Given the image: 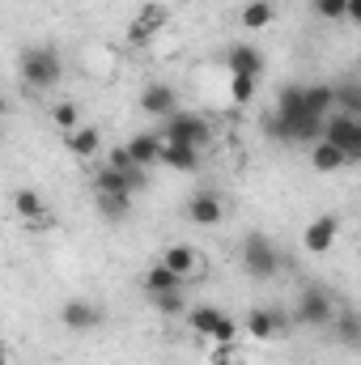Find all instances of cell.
Here are the masks:
<instances>
[{
    "instance_id": "obj_13",
    "label": "cell",
    "mask_w": 361,
    "mask_h": 365,
    "mask_svg": "<svg viewBox=\"0 0 361 365\" xmlns=\"http://www.w3.org/2000/svg\"><path fill=\"white\" fill-rule=\"evenodd\" d=\"M13 208H17V217L21 221H30V225H43L51 212H47V200L34 191V187H17L13 191Z\"/></svg>"
},
{
    "instance_id": "obj_2",
    "label": "cell",
    "mask_w": 361,
    "mask_h": 365,
    "mask_svg": "<svg viewBox=\"0 0 361 365\" xmlns=\"http://www.w3.org/2000/svg\"><path fill=\"white\" fill-rule=\"evenodd\" d=\"M336 302L323 284H302L298 289V302H293V323L298 327H315V331H327L332 319H336Z\"/></svg>"
},
{
    "instance_id": "obj_33",
    "label": "cell",
    "mask_w": 361,
    "mask_h": 365,
    "mask_svg": "<svg viewBox=\"0 0 361 365\" xmlns=\"http://www.w3.org/2000/svg\"><path fill=\"white\" fill-rule=\"evenodd\" d=\"M349 21L361 30V0H349Z\"/></svg>"
},
{
    "instance_id": "obj_3",
    "label": "cell",
    "mask_w": 361,
    "mask_h": 365,
    "mask_svg": "<svg viewBox=\"0 0 361 365\" xmlns=\"http://www.w3.org/2000/svg\"><path fill=\"white\" fill-rule=\"evenodd\" d=\"M243 268H247V276H255V280H272V276L285 268L280 247L272 242L268 234H247L243 238Z\"/></svg>"
},
{
    "instance_id": "obj_17",
    "label": "cell",
    "mask_w": 361,
    "mask_h": 365,
    "mask_svg": "<svg viewBox=\"0 0 361 365\" xmlns=\"http://www.w3.org/2000/svg\"><path fill=\"white\" fill-rule=\"evenodd\" d=\"M162 149H166V136H162V132H141V136H132V140H128V153H132L141 166L162 162Z\"/></svg>"
},
{
    "instance_id": "obj_29",
    "label": "cell",
    "mask_w": 361,
    "mask_h": 365,
    "mask_svg": "<svg viewBox=\"0 0 361 365\" xmlns=\"http://www.w3.org/2000/svg\"><path fill=\"white\" fill-rule=\"evenodd\" d=\"M310 9H315L323 21H345V17H349V0H310Z\"/></svg>"
},
{
    "instance_id": "obj_18",
    "label": "cell",
    "mask_w": 361,
    "mask_h": 365,
    "mask_svg": "<svg viewBox=\"0 0 361 365\" xmlns=\"http://www.w3.org/2000/svg\"><path fill=\"white\" fill-rule=\"evenodd\" d=\"M310 166H315L319 175H336V170H345V166H349V158H345V149H340V145L319 140V145H310Z\"/></svg>"
},
{
    "instance_id": "obj_6",
    "label": "cell",
    "mask_w": 361,
    "mask_h": 365,
    "mask_svg": "<svg viewBox=\"0 0 361 365\" xmlns=\"http://www.w3.org/2000/svg\"><path fill=\"white\" fill-rule=\"evenodd\" d=\"M136 106H141V115H149V119H171L175 110H183L179 93H175L171 81H149V86L141 90V98H136Z\"/></svg>"
},
{
    "instance_id": "obj_10",
    "label": "cell",
    "mask_w": 361,
    "mask_h": 365,
    "mask_svg": "<svg viewBox=\"0 0 361 365\" xmlns=\"http://www.w3.org/2000/svg\"><path fill=\"white\" fill-rule=\"evenodd\" d=\"M289 323H293V314L272 310V306H255V310H247V319H243V327H247L255 340H276Z\"/></svg>"
},
{
    "instance_id": "obj_19",
    "label": "cell",
    "mask_w": 361,
    "mask_h": 365,
    "mask_svg": "<svg viewBox=\"0 0 361 365\" xmlns=\"http://www.w3.org/2000/svg\"><path fill=\"white\" fill-rule=\"evenodd\" d=\"M272 110H276V115H285L289 123H293V119H306V115H310V110H306V86H298V81H293V86H280Z\"/></svg>"
},
{
    "instance_id": "obj_34",
    "label": "cell",
    "mask_w": 361,
    "mask_h": 365,
    "mask_svg": "<svg viewBox=\"0 0 361 365\" xmlns=\"http://www.w3.org/2000/svg\"><path fill=\"white\" fill-rule=\"evenodd\" d=\"M230 365H243V361H230Z\"/></svg>"
},
{
    "instance_id": "obj_16",
    "label": "cell",
    "mask_w": 361,
    "mask_h": 365,
    "mask_svg": "<svg viewBox=\"0 0 361 365\" xmlns=\"http://www.w3.org/2000/svg\"><path fill=\"white\" fill-rule=\"evenodd\" d=\"M162 264L191 280V276L200 272V251H195L191 242H175V247H166V251H162Z\"/></svg>"
},
{
    "instance_id": "obj_11",
    "label": "cell",
    "mask_w": 361,
    "mask_h": 365,
    "mask_svg": "<svg viewBox=\"0 0 361 365\" xmlns=\"http://www.w3.org/2000/svg\"><path fill=\"white\" fill-rule=\"evenodd\" d=\"M225 68L230 77H264V51L251 43H234L225 47Z\"/></svg>"
},
{
    "instance_id": "obj_14",
    "label": "cell",
    "mask_w": 361,
    "mask_h": 365,
    "mask_svg": "<svg viewBox=\"0 0 361 365\" xmlns=\"http://www.w3.org/2000/svg\"><path fill=\"white\" fill-rule=\"evenodd\" d=\"M327 336L340 344V349H361V314L357 310H340L327 327Z\"/></svg>"
},
{
    "instance_id": "obj_8",
    "label": "cell",
    "mask_w": 361,
    "mask_h": 365,
    "mask_svg": "<svg viewBox=\"0 0 361 365\" xmlns=\"http://www.w3.org/2000/svg\"><path fill=\"white\" fill-rule=\"evenodd\" d=\"M187 221H191V225H204V230L221 225V221H225V200H221L217 191H208V187L191 191V200H187Z\"/></svg>"
},
{
    "instance_id": "obj_22",
    "label": "cell",
    "mask_w": 361,
    "mask_h": 365,
    "mask_svg": "<svg viewBox=\"0 0 361 365\" xmlns=\"http://www.w3.org/2000/svg\"><path fill=\"white\" fill-rule=\"evenodd\" d=\"M306 110H310V115H319V119L336 115V86L310 81V86H306Z\"/></svg>"
},
{
    "instance_id": "obj_7",
    "label": "cell",
    "mask_w": 361,
    "mask_h": 365,
    "mask_svg": "<svg viewBox=\"0 0 361 365\" xmlns=\"http://www.w3.org/2000/svg\"><path fill=\"white\" fill-rule=\"evenodd\" d=\"M60 323L68 327V331H93V327H102L106 323V310L90 302V297H68L64 306H60Z\"/></svg>"
},
{
    "instance_id": "obj_21",
    "label": "cell",
    "mask_w": 361,
    "mask_h": 365,
    "mask_svg": "<svg viewBox=\"0 0 361 365\" xmlns=\"http://www.w3.org/2000/svg\"><path fill=\"white\" fill-rule=\"evenodd\" d=\"M221 319H225L221 306H191V310H187V327H191L195 336H204V340H213V331H217Z\"/></svg>"
},
{
    "instance_id": "obj_12",
    "label": "cell",
    "mask_w": 361,
    "mask_h": 365,
    "mask_svg": "<svg viewBox=\"0 0 361 365\" xmlns=\"http://www.w3.org/2000/svg\"><path fill=\"white\" fill-rule=\"evenodd\" d=\"M183 284H187V276H179L175 268H166L162 259L141 276V289H145L149 297H158V293H183Z\"/></svg>"
},
{
    "instance_id": "obj_4",
    "label": "cell",
    "mask_w": 361,
    "mask_h": 365,
    "mask_svg": "<svg viewBox=\"0 0 361 365\" xmlns=\"http://www.w3.org/2000/svg\"><path fill=\"white\" fill-rule=\"evenodd\" d=\"M162 136H166L171 145H195V149H204V145L213 140V128H208V119L195 115V110H175L171 119H162Z\"/></svg>"
},
{
    "instance_id": "obj_5",
    "label": "cell",
    "mask_w": 361,
    "mask_h": 365,
    "mask_svg": "<svg viewBox=\"0 0 361 365\" xmlns=\"http://www.w3.org/2000/svg\"><path fill=\"white\" fill-rule=\"evenodd\" d=\"M323 140L340 145V149H345V158H349V166L361 162V119L345 115V110L327 115V123H323Z\"/></svg>"
},
{
    "instance_id": "obj_35",
    "label": "cell",
    "mask_w": 361,
    "mask_h": 365,
    "mask_svg": "<svg viewBox=\"0 0 361 365\" xmlns=\"http://www.w3.org/2000/svg\"><path fill=\"white\" fill-rule=\"evenodd\" d=\"M272 4H276V0H272Z\"/></svg>"
},
{
    "instance_id": "obj_30",
    "label": "cell",
    "mask_w": 361,
    "mask_h": 365,
    "mask_svg": "<svg viewBox=\"0 0 361 365\" xmlns=\"http://www.w3.org/2000/svg\"><path fill=\"white\" fill-rule=\"evenodd\" d=\"M162 314H187V302H183V293H158V297H149Z\"/></svg>"
},
{
    "instance_id": "obj_9",
    "label": "cell",
    "mask_w": 361,
    "mask_h": 365,
    "mask_svg": "<svg viewBox=\"0 0 361 365\" xmlns=\"http://www.w3.org/2000/svg\"><path fill=\"white\" fill-rule=\"evenodd\" d=\"M336 238H340V217H336V212H319V217L306 225L302 247H306L310 255H327V251L336 247Z\"/></svg>"
},
{
    "instance_id": "obj_26",
    "label": "cell",
    "mask_w": 361,
    "mask_h": 365,
    "mask_svg": "<svg viewBox=\"0 0 361 365\" xmlns=\"http://www.w3.org/2000/svg\"><path fill=\"white\" fill-rule=\"evenodd\" d=\"M93 191H115V195H136L132 191V182L123 170H115V166H98V175H93Z\"/></svg>"
},
{
    "instance_id": "obj_1",
    "label": "cell",
    "mask_w": 361,
    "mask_h": 365,
    "mask_svg": "<svg viewBox=\"0 0 361 365\" xmlns=\"http://www.w3.org/2000/svg\"><path fill=\"white\" fill-rule=\"evenodd\" d=\"M17 68H21V81L30 90H56L64 81V60L56 47H26Z\"/></svg>"
},
{
    "instance_id": "obj_27",
    "label": "cell",
    "mask_w": 361,
    "mask_h": 365,
    "mask_svg": "<svg viewBox=\"0 0 361 365\" xmlns=\"http://www.w3.org/2000/svg\"><path fill=\"white\" fill-rule=\"evenodd\" d=\"M51 123H56L60 132L81 128V106H77V102H56V106H51Z\"/></svg>"
},
{
    "instance_id": "obj_20",
    "label": "cell",
    "mask_w": 361,
    "mask_h": 365,
    "mask_svg": "<svg viewBox=\"0 0 361 365\" xmlns=\"http://www.w3.org/2000/svg\"><path fill=\"white\" fill-rule=\"evenodd\" d=\"M162 166H166V170H179V175H195V170H200V149H195V145H171V140H166Z\"/></svg>"
},
{
    "instance_id": "obj_32",
    "label": "cell",
    "mask_w": 361,
    "mask_h": 365,
    "mask_svg": "<svg viewBox=\"0 0 361 365\" xmlns=\"http://www.w3.org/2000/svg\"><path fill=\"white\" fill-rule=\"evenodd\" d=\"M234 353H238V344H234V340H230V344H217V349H213V365H230V361H238Z\"/></svg>"
},
{
    "instance_id": "obj_25",
    "label": "cell",
    "mask_w": 361,
    "mask_h": 365,
    "mask_svg": "<svg viewBox=\"0 0 361 365\" xmlns=\"http://www.w3.org/2000/svg\"><path fill=\"white\" fill-rule=\"evenodd\" d=\"M336 110L361 119V77H345V81L336 86Z\"/></svg>"
},
{
    "instance_id": "obj_23",
    "label": "cell",
    "mask_w": 361,
    "mask_h": 365,
    "mask_svg": "<svg viewBox=\"0 0 361 365\" xmlns=\"http://www.w3.org/2000/svg\"><path fill=\"white\" fill-rule=\"evenodd\" d=\"M272 17H276V4H272V0H247V4L238 9V21H243L247 30H268Z\"/></svg>"
},
{
    "instance_id": "obj_31",
    "label": "cell",
    "mask_w": 361,
    "mask_h": 365,
    "mask_svg": "<svg viewBox=\"0 0 361 365\" xmlns=\"http://www.w3.org/2000/svg\"><path fill=\"white\" fill-rule=\"evenodd\" d=\"M230 340H238V319L234 314H225L217 323V331H213V344H230Z\"/></svg>"
},
{
    "instance_id": "obj_28",
    "label": "cell",
    "mask_w": 361,
    "mask_h": 365,
    "mask_svg": "<svg viewBox=\"0 0 361 365\" xmlns=\"http://www.w3.org/2000/svg\"><path fill=\"white\" fill-rule=\"evenodd\" d=\"M260 90V77H230V98H234V106H247L251 98Z\"/></svg>"
},
{
    "instance_id": "obj_24",
    "label": "cell",
    "mask_w": 361,
    "mask_h": 365,
    "mask_svg": "<svg viewBox=\"0 0 361 365\" xmlns=\"http://www.w3.org/2000/svg\"><path fill=\"white\" fill-rule=\"evenodd\" d=\"M93 204L106 221H123L132 212V195H115V191H93Z\"/></svg>"
},
{
    "instance_id": "obj_15",
    "label": "cell",
    "mask_w": 361,
    "mask_h": 365,
    "mask_svg": "<svg viewBox=\"0 0 361 365\" xmlns=\"http://www.w3.org/2000/svg\"><path fill=\"white\" fill-rule=\"evenodd\" d=\"M64 149L73 153V158H93L98 149H102V132L90 128V123H81V128H73V132H64Z\"/></svg>"
}]
</instances>
